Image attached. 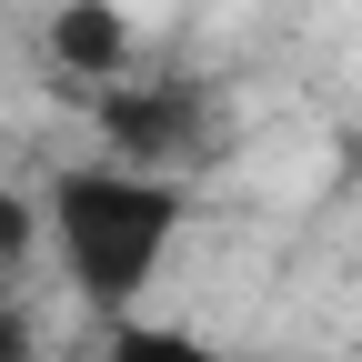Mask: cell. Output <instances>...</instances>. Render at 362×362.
Returning <instances> with one entry per match:
<instances>
[{"label":"cell","instance_id":"cell-6","mask_svg":"<svg viewBox=\"0 0 362 362\" xmlns=\"http://www.w3.org/2000/svg\"><path fill=\"white\" fill-rule=\"evenodd\" d=\"M0 362H40V352H30V322H21V312H0Z\"/></svg>","mask_w":362,"mask_h":362},{"label":"cell","instance_id":"cell-1","mask_svg":"<svg viewBox=\"0 0 362 362\" xmlns=\"http://www.w3.org/2000/svg\"><path fill=\"white\" fill-rule=\"evenodd\" d=\"M181 211H192V202H181L171 171H61L40 221H51V242L71 262V292L101 302V312H131L151 292Z\"/></svg>","mask_w":362,"mask_h":362},{"label":"cell","instance_id":"cell-5","mask_svg":"<svg viewBox=\"0 0 362 362\" xmlns=\"http://www.w3.org/2000/svg\"><path fill=\"white\" fill-rule=\"evenodd\" d=\"M30 242H40V202L21 181H0V262H30Z\"/></svg>","mask_w":362,"mask_h":362},{"label":"cell","instance_id":"cell-3","mask_svg":"<svg viewBox=\"0 0 362 362\" xmlns=\"http://www.w3.org/2000/svg\"><path fill=\"white\" fill-rule=\"evenodd\" d=\"M101 121L131 151V171H161L181 151V131H192V101H181V90H121V101H101Z\"/></svg>","mask_w":362,"mask_h":362},{"label":"cell","instance_id":"cell-2","mask_svg":"<svg viewBox=\"0 0 362 362\" xmlns=\"http://www.w3.org/2000/svg\"><path fill=\"white\" fill-rule=\"evenodd\" d=\"M51 61L81 71V81H121V61H131L121 0H61V11H51Z\"/></svg>","mask_w":362,"mask_h":362},{"label":"cell","instance_id":"cell-4","mask_svg":"<svg viewBox=\"0 0 362 362\" xmlns=\"http://www.w3.org/2000/svg\"><path fill=\"white\" fill-rule=\"evenodd\" d=\"M101 362H221L202 332H181V322H111V352Z\"/></svg>","mask_w":362,"mask_h":362}]
</instances>
